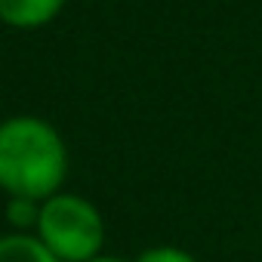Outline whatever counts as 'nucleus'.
<instances>
[{
	"instance_id": "f257e3e1",
	"label": "nucleus",
	"mask_w": 262,
	"mask_h": 262,
	"mask_svg": "<svg viewBox=\"0 0 262 262\" xmlns=\"http://www.w3.org/2000/svg\"><path fill=\"white\" fill-rule=\"evenodd\" d=\"M68 173V151L59 129L34 114L0 123V188L10 198L47 201Z\"/></svg>"
},
{
	"instance_id": "f03ea898",
	"label": "nucleus",
	"mask_w": 262,
	"mask_h": 262,
	"mask_svg": "<svg viewBox=\"0 0 262 262\" xmlns=\"http://www.w3.org/2000/svg\"><path fill=\"white\" fill-rule=\"evenodd\" d=\"M37 241L59 259V262H90L102 256L105 244V222L96 204L80 194L56 191L40 204L37 216Z\"/></svg>"
},
{
	"instance_id": "7ed1b4c3",
	"label": "nucleus",
	"mask_w": 262,
	"mask_h": 262,
	"mask_svg": "<svg viewBox=\"0 0 262 262\" xmlns=\"http://www.w3.org/2000/svg\"><path fill=\"white\" fill-rule=\"evenodd\" d=\"M62 7L65 0H0V22L19 31H31L50 25Z\"/></svg>"
},
{
	"instance_id": "20e7f679",
	"label": "nucleus",
	"mask_w": 262,
	"mask_h": 262,
	"mask_svg": "<svg viewBox=\"0 0 262 262\" xmlns=\"http://www.w3.org/2000/svg\"><path fill=\"white\" fill-rule=\"evenodd\" d=\"M0 262H59L40 241L37 234H4L0 237Z\"/></svg>"
},
{
	"instance_id": "39448f33",
	"label": "nucleus",
	"mask_w": 262,
	"mask_h": 262,
	"mask_svg": "<svg viewBox=\"0 0 262 262\" xmlns=\"http://www.w3.org/2000/svg\"><path fill=\"white\" fill-rule=\"evenodd\" d=\"M40 204L43 201H31V198H10L7 204V219L16 231L28 234V228H37V216H40Z\"/></svg>"
},
{
	"instance_id": "423d86ee",
	"label": "nucleus",
	"mask_w": 262,
	"mask_h": 262,
	"mask_svg": "<svg viewBox=\"0 0 262 262\" xmlns=\"http://www.w3.org/2000/svg\"><path fill=\"white\" fill-rule=\"evenodd\" d=\"M136 262H198L188 250H179V247H148L139 253Z\"/></svg>"
},
{
	"instance_id": "0eeeda50",
	"label": "nucleus",
	"mask_w": 262,
	"mask_h": 262,
	"mask_svg": "<svg viewBox=\"0 0 262 262\" xmlns=\"http://www.w3.org/2000/svg\"><path fill=\"white\" fill-rule=\"evenodd\" d=\"M90 262H126V259H120V256H96Z\"/></svg>"
}]
</instances>
